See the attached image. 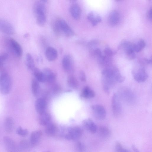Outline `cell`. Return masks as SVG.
I'll list each match as a JSON object with an SVG mask.
<instances>
[{
    "label": "cell",
    "instance_id": "48",
    "mask_svg": "<svg viewBox=\"0 0 152 152\" xmlns=\"http://www.w3.org/2000/svg\"><path fill=\"white\" fill-rule=\"evenodd\" d=\"M50 152V151H44V152Z\"/></svg>",
    "mask_w": 152,
    "mask_h": 152
},
{
    "label": "cell",
    "instance_id": "31",
    "mask_svg": "<svg viewBox=\"0 0 152 152\" xmlns=\"http://www.w3.org/2000/svg\"><path fill=\"white\" fill-rule=\"evenodd\" d=\"M146 45L145 41L142 39L139 40L136 43H133V49L135 52H139L141 51Z\"/></svg>",
    "mask_w": 152,
    "mask_h": 152
},
{
    "label": "cell",
    "instance_id": "8",
    "mask_svg": "<svg viewBox=\"0 0 152 152\" xmlns=\"http://www.w3.org/2000/svg\"><path fill=\"white\" fill-rule=\"evenodd\" d=\"M91 108L94 117L99 120H102L106 118V112L102 105L96 104L91 106Z\"/></svg>",
    "mask_w": 152,
    "mask_h": 152
},
{
    "label": "cell",
    "instance_id": "35",
    "mask_svg": "<svg viewBox=\"0 0 152 152\" xmlns=\"http://www.w3.org/2000/svg\"><path fill=\"white\" fill-rule=\"evenodd\" d=\"M52 27L53 30L55 34L57 36H60L61 32L57 19L53 22Z\"/></svg>",
    "mask_w": 152,
    "mask_h": 152
},
{
    "label": "cell",
    "instance_id": "24",
    "mask_svg": "<svg viewBox=\"0 0 152 152\" xmlns=\"http://www.w3.org/2000/svg\"><path fill=\"white\" fill-rule=\"evenodd\" d=\"M81 96L86 99L91 98L95 96L94 91L88 86L85 87L83 89L81 94Z\"/></svg>",
    "mask_w": 152,
    "mask_h": 152
},
{
    "label": "cell",
    "instance_id": "15",
    "mask_svg": "<svg viewBox=\"0 0 152 152\" xmlns=\"http://www.w3.org/2000/svg\"><path fill=\"white\" fill-rule=\"evenodd\" d=\"M42 72L45 76L46 81L49 84H53L56 79V73L48 68L44 69Z\"/></svg>",
    "mask_w": 152,
    "mask_h": 152
},
{
    "label": "cell",
    "instance_id": "42",
    "mask_svg": "<svg viewBox=\"0 0 152 152\" xmlns=\"http://www.w3.org/2000/svg\"><path fill=\"white\" fill-rule=\"evenodd\" d=\"M79 77L80 80L83 82L86 81V77L85 72L83 70H81L79 73Z\"/></svg>",
    "mask_w": 152,
    "mask_h": 152
},
{
    "label": "cell",
    "instance_id": "40",
    "mask_svg": "<svg viewBox=\"0 0 152 152\" xmlns=\"http://www.w3.org/2000/svg\"><path fill=\"white\" fill-rule=\"evenodd\" d=\"M104 56L109 58H110L113 55V51L109 48H106L103 50Z\"/></svg>",
    "mask_w": 152,
    "mask_h": 152
},
{
    "label": "cell",
    "instance_id": "9",
    "mask_svg": "<svg viewBox=\"0 0 152 152\" xmlns=\"http://www.w3.org/2000/svg\"><path fill=\"white\" fill-rule=\"evenodd\" d=\"M62 33L68 37H71L74 35V32L66 21L63 19L58 18L57 19Z\"/></svg>",
    "mask_w": 152,
    "mask_h": 152
},
{
    "label": "cell",
    "instance_id": "43",
    "mask_svg": "<svg viewBox=\"0 0 152 152\" xmlns=\"http://www.w3.org/2000/svg\"><path fill=\"white\" fill-rule=\"evenodd\" d=\"M147 17L151 21L152 20V8H151L148 11L147 13Z\"/></svg>",
    "mask_w": 152,
    "mask_h": 152
},
{
    "label": "cell",
    "instance_id": "37",
    "mask_svg": "<svg viewBox=\"0 0 152 152\" xmlns=\"http://www.w3.org/2000/svg\"><path fill=\"white\" fill-rule=\"evenodd\" d=\"M16 132L18 135L23 137L27 136L28 134V131L27 129H24L20 126L17 128Z\"/></svg>",
    "mask_w": 152,
    "mask_h": 152
},
{
    "label": "cell",
    "instance_id": "16",
    "mask_svg": "<svg viewBox=\"0 0 152 152\" xmlns=\"http://www.w3.org/2000/svg\"><path fill=\"white\" fill-rule=\"evenodd\" d=\"M83 126L92 134L95 133L97 130V126L94 122L90 118L84 120L82 122Z\"/></svg>",
    "mask_w": 152,
    "mask_h": 152
},
{
    "label": "cell",
    "instance_id": "20",
    "mask_svg": "<svg viewBox=\"0 0 152 152\" xmlns=\"http://www.w3.org/2000/svg\"><path fill=\"white\" fill-rule=\"evenodd\" d=\"M45 55L47 59L49 61L55 60L58 56V52L53 47H49L46 49Z\"/></svg>",
    "mask_w": 152,
    "mask_h": 152
},
{
    "label": "cell",
    "instance_id": "27",
    "mask_svg": "<svg viewBox=\"0 0 152 152\" xmlns=\"http://www.w3.org/2000/svg\"><path fill=\"white\" fill-rule=\"evenodd\" d=\"M67 84L69 87L73 89H76L79 86V83L74 76L70 75L68 76L67 80Z\"/></svg>",
    "mask_w": 152,
    "mask_h": 152
},
{
    "label": "cell",
    "instance_id": "39",
    "mask_svg": "<svg viewBox=\"0 0 152 152\" xmlns=\"http://www.w3.org/2000/svg\"><path fill=\"white\" fill-rule=\"evenodd\" d=\"M91 51L93 54L96 57L98 58L102 56V51L99 48H96L93 49L91 50Z\"/></svg>",
    "mask_w": 152,
    "mask_h": 152
},
{
    "label": "cell",
    "instance_id": "1",
    "mask_svg": "<svg viewBox=\"0 0 152 152\" xmlns=\"http://www.w3.org/2000/svg\"><path fill=\"white\" fill-rule=\"evenodd\" d=\"M114 67H107L102 72V81L104 91L108 94L116 82L114 74Z\"/></svg>",
    "mask_w": 152,
    "mask_h": 152
},
{
    "label": "cell",
    "instance_id": "26",
    "mask_svg": "<svg viewBox=\"0 0 152 152\" xmlns=\"http://www.w3.org/2000/svg\"><path fill=\"white\" fill-rule=\"evenodd\" d=\"M25 64L27 68L33 71L36 68L33 58L29 53L26 54Z\"/></svg>",
    "mask_w": 152,
    "mask_h": 152
},
{
    "label": "cell",
    "instance_id": "17",
    "mask_svg": "<svg viewBox=\"0 0 152 152\" xmlns=\"http://www.w3.org/2000/svg\"><path fill=\"white\" fill-rule=\"evenodd\" d=\"M69 11L72 17L75 20L80 19L81 14V10L80 6L76 3L72 4L70 7Z\"/></svg>",
    "mask_w": 152,
    "mask_h": 152
},
{
    "label": "cell",
    "instance_id": "44",
    "mask_svg": "<svg viewBox=\"0 0 152 152\" xmlns=\"http://www.w3.org/2000/svg\"><path fill=\"white\" fill-rule=\"evenodd\" d=\"M60 88L57 85H55L53 87V91L55 93H57L60 91Z\"/></svg>",
    "mask_w": 152,
    "mask_h": 152
},
{
    "label": "cell",
    "instance_id": "22",
    "mask_svg": "<svg viewBox=\"0 0 152 152\" xmlns=\"http://www.w3.org/2000/svg\"><path fill=\"white\" fill-rule=\"evenodd\" d=\"M45 126V132L47 135L53 136L57 133L58 128L55 124L51 122Z\"/></svg>",
    "mask_w": 152,
    "mask_h": 152
},
{
    "label": "cell",
    "instance_id": "4",
    "mask_svg": "<svg viewBox=\"0 0 152 152\" xmlns=\"http://www.w3.org/2000/svg\"><path fill=\"white\" fill-rule=\"evenodd\" d=\"M132 73L135 80L138 83L145 81L148 77V74L142 65L134 68L132 70Z\"/></svg>",
    "mask_w": 152,
    "mask_h": 152
},
{
    "label": "cell",
    "instance_id": "34",
    "mask_svg": "<svg viewBox=\"0 0 152 152\" xmlns=\"http://www.w3.org/2000/svg\"><path fill=\"white\" fill-rule=\"evenodd\" d=\"M31 146L29 142L26 140H22L20 142L19 146L20 151H24L28 149Z\"/></svg>",
    "mask_w": 152,
    "mask_h": 152
},
{
    "label": "cell",
    "instance_id": "12",
    "mask_svg": "<svg viewBox=\"0 0 152 152\" xmlns=\"http://www.w3.org/2000/svg\"><path fill=\"white\" fill-rule=\"evenodd\" d=\"M62 65L64 70L66 72H72L73 69V63L72 57L69 54L65 55L63 58Z\"/></svg>",
    "mask_w": 152,
    "mask_h": 152
},
{
    "label": "cell",
    "instance_id": "7",
    "mask_svg": "<svg viewBox=\"0 0 152 152\" xmlns=\"http://www.w3.org/2000/svg\"><path fill=\"white\" fill-rule=\"evenodd\" d=\"M7 44L12 53L18 57H20L23 54V50L20 44L12 38H10L7 40Z\"/></svg>",
    "mask_w": 152,
    "mask_h": 152
},
{
    "label": "cell",
    "instance_id": "28",
    "mask_svg": "<svg viewBox=\"0 0 152 152\" xmlns=\"http://www.w3.org/2000/svg\"><path fill=\"white\" fill-rule=\"evenodd\" d=\"M33 71L35 79L41 83H44L46 81L45 76L42 72L36 68L34 69Z\"/></svg>",
    "mask_w": 152,
    "mask_h": 152
},
{
    "label": "cell",
    "instance_id": "10",
    "mask_svg": "<svg viewBox=\"0 0 152 152\" xmlns=\"http://www.w3.org/2000/svg\"><path fill=\"white\" fill-rule=\"evenodd\" d=\"M0 31L8 35H12L15 32V29L13 26L7 20L0 19Z\"/></svg>",
    "mask_w": 152,
    "mask_h": 152
},
{
    "label": "cell",
    "instance_id": "23",
    "mask_svg": "<svg viewBox=\"0 0 152 152\" xmlns=\"http://www.w3.org/2000/svg\"><path fill=\"white\" fill-rule=\"evenodd\" d=\"M14 122L11 117H8L5 119L4 124V128L5 132L7 133L11 132L13 129Z\"/></svg>",
    "mask_w": 152,
    "mask_h": 152
},
{
    "label": "cell",
    "instance_id": "13",
    "mask_svg": "<svg viewBox=\"0 0 152 152\" xmlns=\"http://www.w3.org/2000/svg\"><path fill=\"white\" fill-rule=\"evenodd\" d=\"M3 141L8 152H19V149L17 147L14 141L11 138L5 136L4 137Z\"/></svg>",
    "mask_w": 152,
    "mask_h": 152
},
{
    "label": "cell",
    "instance_id": "21",
    "mask_svg": "<svg viewBox=\"0 0 152 152\" xmlns=\"http://www.w3.org/2000/svg\"><path fill=\"white\" fill-rule=\"evenodd\" d=\"M38 120L40 124L46 126L51 122V116L49 113L45 111L39 114Z\"/></svg>",
    "mask_w": 152,
    "mask_h": 152
},
{
    "label": "cell",
    "instance_id": "36",
    "mask_svg": "<svg viewBox=\"0 0 152 152\" xmlns=\"http://www.w3.org/2000/svg\"><path fill=\"white\" fill-rule=\"evenodd\" d=\"M8 57V55L6 53L0 54V69L3 68L4 63Z\"/></svg>",
    "mask_w": 152,
    "mask_h": 152
},
{
    "label": "cell",
    "instance_id": "33",
    "mask_svg": "<svg viewBox=\"0 0 152 152\" xmlns=\"http://www.w3.org/2000/svg\"><path fill=\"white\" fill-rule=\"evenodd\" d=\"M114 74L116 83H121L124 82L125 80V77L121 74L118 69L115 67Z\"/></svg>",
    "mask_w": 152,
    "mask_h": 152
},
{
    "label": "cell",
    "instance_id": "5",
    "mask_svg": "<svg viewBox=\"0 0 152 152\" xmlns=\"http://www.w3.org/2000/svg\"><path fill=\"white\" fill-rule=\"evenodd\" d=\"M83 130L78 126H71L68 128L65 136L68 140H75L79 139L82 135Z\"/></svg>",
    "mask_w": 152,
    "mask_h": 152
},
{
    "label": "cell",
    "instance_id": "18",
    "mask_svg": "<svg viewBox=\"0 0 152 152\" xmlns=\"http://www.w3.org/2000/svg\"><path fill=\"white\" fill-rule=\"evenodd\" d=\"M46 106V101L44 99L39 98L36 100L35 104V108L39 115L45 112Z\"/></svg>",
    "mask_w": 152,
    "mask_h": 152
},
{
    "label": "cell",
    "instance_id": "30",
    "mask_svg": "<svg viewBox=\"0 0 152 152\" xmlns=\"http://www.w3.org/2000/svg\"><path fill=\"white\" fill-rule=\"evenodd\" d=\"M31 91L34 96H37L39 93L40 86L39 82L35 79H33L31 81Z\"/></svg>",
    "mask_w": 152,
    "mask_h": 152
},
{
    "label": "cell",
    "instance_id": "2",
    "mask_svg": "<svg viewBox=\"0 0 152 152\" xmlns=\"http://www.w3.org/2000/svg\"><path fill=\"white\" fill-rule=\"evenodd\" d=\"M46 0L37 1L34 3L33 11L37 24L39 26L44 25L46 22Z\"/></svg>",
    "mask_w": 152,
    "mask_h": 152
},
{
    "label": "cell",
    "instance_id": "3",
    "mask_svg": "<svg viewBox=\"0 0 152 152\" xmlns=\"http://www.w3.org/2000/svg\"><path fill=\"white\" fill-rule=\"evenodd\" d=\"M12 87L11 78L8 74L2 73L0 76V92L4 95L8 94Z\"/></svg>",
    "mask_w": 152,
    "mask_h": 152
},
{
    "label": "cell",
    "instance_id": "32",
    "mask_svg": "<svg viewBox=\"0 0 152 152\" xmlns=\"http://www.w3.org/2000/svg\"><path fill=\"white\" fill-rule=\"evenodd\" d=\"M99 133L102 137H107L110 135L111 132L110 129L104 126H101L99 127Z\"/></svg>",
    "mask_w": 152,
    "mask_h": 152
},
{
    "label": "cell",
    "instance_id": "25",
    "mask_svg": "<svg viewBox=\"0 0 152 152\" xmlns=\"http://www.w3.org/2000/svg\"><path fill=\"white\" fill-rule=\"evenodd\" d=\"M87 18L91 23L92 26H95L98 23L102 21L101 18L97 15H95L93 12H89Z\"/></svg>",
    "mask_w": 152,
    "mask_h": 152
},
{
    "label": "cell",
    "instance_id": "19",
    "mask_svg": "<svg viewBox=\"0 0 152 152\" xmlns=\"http://www.w3.org/2000/svg\"><path fill=\"white\" fill-rule=\"evenodd\" d=\"M120 16L118 12L115 10L112 11L110 13L108 17V22L110 25L114 26L118 23Z\"/></svg>",
    "mask_w": 152,
    "mask_h": 152
},
{
    "label": "cell",
    "instance_id": "46",
    "mask_svg": "<svg viewBox=\"0 0 152 152\" xmlns=\"http://www.w3.org/2000/svg\"><path fill=\"white\" fill-rule=\"evenodd\" d=\"M121 152H131L130 151L123 148Z\"/></svg>",
    "mask_w": 152,
    "mask_h": 152
},
{
    "label": "cell",
    "instance_id": "45",
    "mask_svg": "<svg viewBox=\"0 0 152 152\" xmlns=\"http://www.w3.org/2000/svg\"><path fill=\"white\" fill-rule=\"evenodd\" d=\"M132 148L134 152H140L138 149L134 145H132Z\"/></svg>",
    "mask_w": 152,
    "mask_h": 152
},
{
    "label": "cell",
    "instance_id": "41",
    "mask_svg": "<svg viewBox=\"0 0 152 152\" xmlns=\"http://www.w3.org/2000/svg\"><path fill=\"white\" fill-rule=\"evenodd\" d=\"M123 148L121 144L118 142H117L115 144V150L116 152H121Z\"/></svg>",
    "mask_w": 152,
    "mask_h": 152
},
{
    "label": "cell",
    "instance_id": "6",
    "mask_svg": "<svg viewBox=\"0 0 152 152\" xmlns=\"http://www.w3.org/2000/svg\"><path fill=\"white\" fill-rule=\"evenodd\" d=\"M111 106L112 112L114 116H119L121 113L122 108L120 98L116 94H114L112 97Z\"/></svg>",
    "mask_w": 152,
    "mask_h": 152
},
{
    "label": "cell",
    "instance_id": "38",
    "mask_svg": "<svg viewBox=\"0 0 152 152\" xmlns=\"http://www.w3.org/2000/svg\"><path fill=\"white\" fill-rule=\"evenodd\" d=\"M76 147L79 152H85L86 147L85 145L80 142H77Z\"/></svg>",
    "mask_w": 152,
    "mask_h": 152
},
{
    "label": "cell",
    "instance_id": "11",
    "mask_svg": "<svg viewBox=\"0 0 152 152\" xmlns=\"http://www.w3.org/2000/svg\"><path fill=\"white\" fill-rule=\"evenodd\" d=\"M120 95L122 99L126 102L131 103L134 100V96L132 91L128 88H121L120 91Z\"/></svg>",
    "mask_w": 152,
    "mask_h": 152
},
{
    "label": "cell",
    "instance_id": "47",
    "mask_svg": "<svg viewBox=\"0 0 152 152\" xmlns=\"http://www.w3.org/2000/svg\"><path fill=\"white\" fill-rule=\"evenodd\" d=\"M28 36V34H25L24 35V37H27Z\"/></svg>",
    "mask_w": 152,
    "mask_h": 152
},
{
    "label": "cell",
    "instance_id": "14",
    "mask_svg": "<svg viewBox=\"0 0 152 152\" xmlns=\"http://www.w3.org/2000/svg\"><path fill=\"white\" fill-rule=\"evenodd\" d=\"M42 135V132L40 130L32 132L31 134L29 141L31 146L35 147L38 144Z\"/></svg>",
    "mask_w": 152,
    "mask_h": 152
},
{
    "label": "cell",
    "instance_id": "29",
    "mask_svg": "<svg viewBox=\"0 0 152 152\" xmlns=\"http://www.w3.org/2000/svg\"><path fill=\"white\" fill-rule=\"evenodd\" d=\"M124 51L126 58L130 60H132L135 58V52L133 49V43L129 47L125 50Z\"/></svg>",
    "mask_w": 152,
    "mask_h": 152
}]
</instances>
